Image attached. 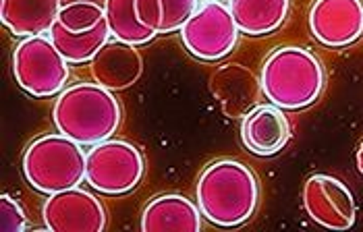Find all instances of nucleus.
<instances>
[{"instance_id": "20", "label": "nucleus", "mask_w": 363, "mask_h": 232, "mask_svg": "<svg viewBox=\"0 0 363 232\" xmlns=\"http://www.w3.org/2000/svg\"><path fill=\"white\" fill-rule=\"evenodd\" d=\"M0 226L4 232H23L29 226L28 211L9 193L0 195Z\"/></svg>"}, {"instance_id": "6", "label": "nucleus", "mask_w": 363, "mask_h": 232, "mask_svg": "<svg viewBox=\"0 0 363 232\" xmlns=\"http://www.w3.org/2000/svg\"><path fill=\"white\" fill-rule=\"evenodd\" d=\"M145 174V158L125 139H106L87 151V182L102 195L131 193Z\"/></svg>"}, {"instance_id": "21", "label": "nucleus", "mask_w": 363, "mask_h": 232, "mask_svg": "<svg viewBox=\"0 0 363 232\" xmlns=\"http://www.w3.org/2000/svg\"><path fill=\"white\" fill-rule=\"evenodd\" d=\"M164 2V25L162 33L181 31L187 19L194 15L199 6V0H162Z\"/></svg>"}, {"instance_id": "2", "label": "nucleus", "mask_w": 363, "mask_h": 232, "mask_svg": "<svg viewBox=\"0 0 363 232\" xmlns=\"http://www.w3.org/2000/svg\"><path fill=\"white\" fill-rule=\"evenodd\" d=\"M52 120L58 133L82 145L112 139L123 122V106L114 91L100 83L65 87L55 102Z\"/></svg>"}, {"instance_id": "15", "label": "nucleus", "mask_w": 363, "mask_h": 232, "mask_svg": "<svg viewBox=\"0 0 363 232\" xmlns=\"http://www.w3.org/2000/svg\"><path fill=\"white\" fill-rule=\"evenodd\" d=\"M199 205L179 193H164L154 197L141 214L143 232H199L201 231Z\"/></svg>"}, {"instance_id": "3", "label": "nucleus", "mask_w": 363, "mask_h": 232, "mask_svg": "<svg viewBox=\"0 0 363 232\" xmlns=\"http://www.w3.org/2000/svg\"><path fill=\"white\" fill-rule=\"evenodd\" d=\"M262 91L282 110H303L320 100L326 87V69L308 48L282 46L264 60Z\"/></svg>"}, {"instance_id": "8", "label": "nucleus", "mask_w": 363, "mask_h": 232, "mask_svg": "<svg viewBox=\"0 0 363 232\" xmlns=\"http://www.w3.org/2000/svg\"><path fill=\"white\" fill-rule=\"evenodd\" d=\"M301 199L306 214L322 228L349 231L357 220V202L353 191L330 174H311L303 182Z\"/></svg>"}, {"instance_id": "19", "label": "nucleus", "mask_w": 363, "mask_h": 232, "mask_svg": "<svg viewBox=\"0 0 363 232\" xmlns=\"http://www.w3.org/2000/svg\"><path fill=\"white\" fill-rule=\"evenodd\" d=\"M106 17V8L98 4H69L60 6L58 21L69 31H87Z\"/></svg>"}, {"instance_id": "11", "label": "nucleus", "mask_w": 363, "mask_h": 232, "mask_svg": "<svg viewBox=\"0 0 363 232\" xmlns=\"http://www.w3.org/2000/svg\"><path fill=\"white\" fill-rule=\"evenodd\" d=\"M106 19L114 40L143 46L162 33L164 2L162 0H108Z\"/></svg>"}, {"instance_id": "18", "label": "nucleus", "mask_w": 363, "mask_h": 232, "mask_svg": "<svg viewBox=\"0 0 363 232\" xmlns=\"http://www.w3.org/2000/svg\"><path fill=\"white\" fill-rule=\"evenodd\" d=\"M111 25L104 17L96 28L87 31H69L58 19L50 29V37L56 44V48L65 54L71 64H84L91 62L94 57L111 42Z\"/></svg>"}, {"instance_id": "7", "label": "nucleus", "mask_w": 363, "mask_h": 232, "mask_svg": "<svg viewBox=\"0 0 363 232\" xmlns=\"http://www.w3.org/2000/svg\"><path fill=\"white\" fill-rule=\"evenodd\" d=\"M241 31L230 13L220 0H208L181 28V40L187 52L197 60L216 62L226 58L237 46Z\"/></svg>"}, {"instance_id": "5", "label": "nucleus", "mask_w": 363, "mask_h": 232, "mask_svg": "<svg viewBox=\"0 0 363 232\" xmlns=\"http://www.w3.org/2000/svg\"><path fill=\"white\" fill-rule=\"evenodd\" d=\"M71 62L56 48L50 33L23 37L13 50V77L31 98H55L69 77Z\"/></svg>"}, {"instance_id": "13", "label": "nucleus", "mask_w": 363, "mask_h": 232, "mask_svg": "<svg viewBox=\"0 0 363 232\" xmlns=\"http://www.w3.org/2000/svg\"><path fill=\"white\" fill-rule=\"evenodd\" d=\"M89 73L96 83L111 89L123 91L133 87L143 75V57L138 46L111 40L89 62Z\"/></svg>"}, {"instance_id": "14", "label": "nucleus", "mask_w": 363, "mask_h": 232, "mask_svg": "<svg viewBox=\"0 0 363 232\" xmlns=\"http://www.w3.org/2000/svg\"><path fill=\"white\" fill-rule=\"evenodd\" d=\"M210 89L220 102L226 116H243L257 106L262 98V83L243 64H223L210 79Z\"/></svg>"}, {"instance_id": "9", "label": "nucleus", "mask_w": 363, "mask_h": 232, "mask_svg": "<svg viewBox=\"0 0 363 232\" xmlns=\"http://www.w3.org/2000/svg\"><path fill=\"white\" fill-rule=\"evenodd\" d=\"M42 218L52 232H104L108 226V211L102 199L82 187L48 195Z\"/></svg>"}, {"instance_id": "16", "label": "nucleus", "mask_w": 363, "mask_h": 232, "mask_svg": "<svg viewBox=\"0 0 363 232\" xmlns=\"http://www.w3.org/2000/svg\"><path fill=\"white\" fill-rule=\"evenodd\" d=\"M60 0H2V25L17 37L50 33L58 19Z\"/></svg>"}, {"instance_id": "1", "label": "nucleus", "mask_w": 363, "mask_h": 232, "mask_svg": "<svg viewBox=\"0 0 363 232\" xmlns=\"http://www.w3.org/2000/svg\"><path fill=\"white\" fill-rule=\"evenodd\" d=\"M196 195L208 222L220 228H237L247 224L257 211L259 180L247 164L223 158L201 170Z\"/></svg>"}, {"instance_id": "10", "label": "nucleus", "mask_w": 363, "mask_h": 232, "mask_svg": "<svg viewBox=\"0 0 363 232\" xmlns=\"http://www.w3.org/2000/svg\"><path fill=\"white\" fill-rule=\"evenodd\" d=\"M308 21L313 40L322 46H351L363 35V0H315Z\"/></svg>"}, {"instance_id": "4", "label": "nucleus", "mask_w": 363, "mask_h": 232, "mask_svg": "<svg viewBox=\"0 0 363 232\" xmlns=\"http://www.w3.org/2000/svg\"><path fill=\"white\" fill-rule=\"evenodd\" d=\"M82 147L62 133L38 137L28 145L21 160L26 180L44 195L82 187L87 180V151Z\"/></svg>"}, {"instance_id": "12", "label": "nucleus", "mask_w": 363, "mask_h": 232, "mask_svg": "<svg viewBox=\"0 0 363 232\" xmlns=\"http://www.w3.org/2000/svg\"><path fill=\"white\" fill-rule=\"evenodd\" d=\"M291 122L274 104H257L241 120V141L259 158L280 153L291 141Z\"/></svg>"}, {"instance_id": "17", "label": "nucleus", "mask_w": 363, "mask_h": 232, "mask_svg": "<svg viewBox=\"0 0 363 232\" xmlns=\"http://www.w3.org/2000/svg\"><path fill=\"white\" fill-rule=\"evenodd\" d=\"M228 8L239 31L257 37L282 28L291 11V0H230Z\"/></svg>"}, {"instance_id": "23", "label": "nucleus", "mask_w": 363, "mask_h": 232, "mask_svg": "<svg viewBox=\"0 0 363 232\" xmlns=\"http://www.w3.org/2000/svg\"><path fill=\"white\" fill-rule=\"evenodd\" d=\"M355 160H357V170L363 176V141L359 144V149H357V156H355Z\"/></svg>"}, {"instance_id": "22", "label": "nucleus", "mask_w": 363, "mask_h": 232, "mask_svg": "<svg viewBox=\"0 0 363 232\" xmlns=\"http://www.w3.org/2000/svg\"><path fill=\"white\" fill-rule=\"evenodd\" d=\"M69 4H98V6L106 8L108 0H60V6H69Z\"/></svg>"}]
</instances>
